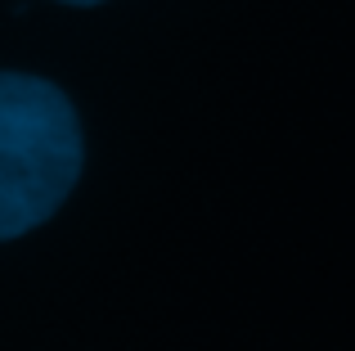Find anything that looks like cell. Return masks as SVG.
<instances>
[{"mask_svg":"<svg viewBox=\"0 0 355 351\" xmlns=\"http://www.w3.org/2000/svg\"><path fill=\"white\" fill-rule=\"evenodd\" d=\"M81 122L54 81L0 72V239L45 225L81 180Z\"/></svg>","mask_w":355,"mask_h":351,"instance_id":"1","label":"cell"},{"mask_svg":"<svg viewBox=\"0 0 355 351\" xmlns=\"http://www.w3.org/2000/svg\"><path fill=\"white\" fill-rule=\"evenodd\" d=\"M63 5H104V0H63Z\"/></svg>","mask_w":355,"mask_h":351,"instance_id":"2","label":"cell"}]
</instances>
